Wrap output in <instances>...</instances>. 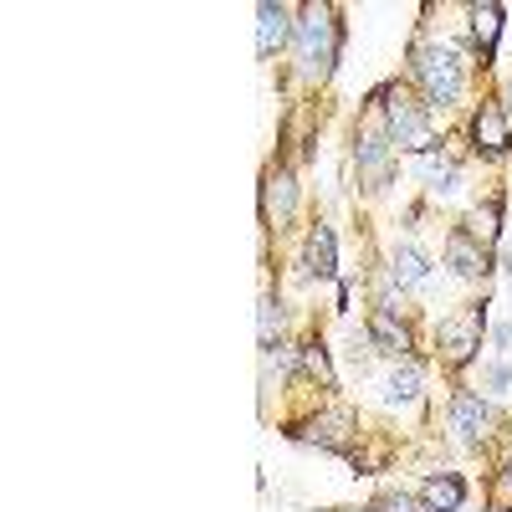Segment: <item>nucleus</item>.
<instances>
[{"label":"nucleus","mask_w":512,"mask_h":512,"mask_svg":"<svg viewBox=\"0 0 512 512\" xmlns=\"http://www.w3.org/2000/svg\"><path fill=\"white\" fill-rule=\"evenodd\" d=\"M303 364H308V374L323 384V390H333V384H338V374H333V364H328V349H323V344H308V349H303Z\"/></svg>","instance_id":"obj_19"},{"label":"nucleus","mask_w":512,"mask_h":512,"mask_svg":"<svg viewBox=\"0 0 512 512\" xmlns=\"http://www.w3.org/2000/svg\"><path fill=\"white\" fill-rule=\"evenodd\" d=\"M277 328H282V303L267 292V297H262V349H267V354L277 349Z\"/></svg>","instance_id":"obj_20"},{"label":"nucleus","mask_w":512,"mask_h":512,"mask_svg":"<svg viewBox=\"0 0 512 512\" xmlns=\"http://www.w3.org/2000/svg\"><path fill=\"white\" fill-rule=\"evenodd\" d=\"M338 47H344V21L333 16V6H308L303 21H297V62H303V77L323 82L338 62Z\"/></svg>","instance_id":"obj_1"},{"label":"nucleus","mask_w":512,"mask_h":512,"mask_svg":"<svg viewBox=\"0 0 512 512\" xmlns=\"http://www.w3.org/2000/svg\"><path fill=\"white\" fill-rule=\"evenodd\" d=\"M374 507H379V512H420V507H415V502H410L405 492H390V497H379Z\"/></svg>","instance_id":"obj_23"},{"label":"nucleus","mask_w":512,"mask_h":512,"mask_svg":"<svg viewBox=\"0 0 512 512\" xmlns=\"http://www.w3.org/2000/svg\"><path fill=\"white\" fill-rule=\"evenodd\" d=\"M303 272L308 277H333L338 272V241H333V226H313L308 231V246H303Z\"/></svg>","instance_id":"obj_12"},{"label":"nucleus","mask_w":512,"mask_h":512,"mask_svg":"<svg viewBox=\"0 0 512 512\" xmlns=\"http://www.w3.org/2000/svg\"><path fill=\"white\" fill-rule=\"evenodd\" d=\"M369 344H374L379 354H395V359L410 354V328L395 318V303L374 308V318H369Z\"/></svg>","instance_id":"obj_9"},{"label":"nucleus","mask_w":512,"mask_h":512,"mask_svg":"<svg viewBox=\"0 0 512 512\" xmlns=\"http://www.w3.org/2000/svg\"><path fill=\"white\" fill-rule=\"evenodd\" d=\"M446 262H451L456 277H482V272H487V246L466 231V226H456V231L446 236Z\"/></svg>","instance_id":"obj_10"},{"label":"nucleus","mask_w":512,"mask_h":512,"mask_svg":"<svg viewBox=\"0 0 512 512\" xmlns=\"http://www.w3.org/2000/svg\"><path fill=\"white\" fill-rule=\"evenodd\" d=\"M472 36H477V52H482V62H487L492 47H497V36H502V6H497V0H482V6H472Z\"/></svg>","instance_id":"obj_15"},{"label":"nucleus","mask_w":512,"mask_h":512,"mask_svg":"<svg viewBox=\"0 0 512 512\" xmlns=\"http://www.w3.org/2000/svg\"><path fill=\"white\" fill-rule=\"evenodd\" d=\"M466 231H472L482 246H492V241L502 236V200H487V205H477V210H472V226H466Z\"/></svg>","instance_id":"obj_17"},{"label":"nucleus","mask_w":512,"mask_h":512,"mask_svg":"<svg viewBox=\"0 0 512 512\" xmlns=\"http://www.w3.org/2000/svg\"><path fill=\"white\" fill-rule=\"evenodd\" d=\"M420 502H425V512H456L466 502V482L456 472H436V477H425Z\"/></svg>","instance_id":"obj_13"},{"label":"nucleus","mask_w":512,"mask_h":512,"mask_svg":"<svg viewBox=\"0 0 512 512\" xmlns=\"http://www.w3.org/2000/svg\"><path fill=\"white\" fill-rule=\"evenodd\" d=\"M364 512H379V507H364Z\"/></svg>","instance_id":"obj_27"},{"label":"nucleus","mask_w":512,"mask_h":512,"mask_svg":"<svg viewBox=\"0 0 512 512\" xmlns=\"http://www.w3.org/2000/svg\"><path fill=\"white\" fill-rule=\"evenodd\" d=\"M287 36H292V11L277 6V0H267V6L256 11V52L272 57L277 47H287Z\"/></svg>","instance_id":"obj_11"},{"label":"nucleus","mask_w":512,"mask_h":512,"mask_svg":"<svg viewBox=\"0 0 512 512\" xmlns=\"http://www.w3.org/2000/svg\"><path fill=\"white\" fill-rule=\"evenodd\" d=\"M425 175H431V190H441V195H451L456 190V164L451 159H441V154H425Z\"/></svg>","instance_id":"obj_18"},{"label":"nucleus","mask_w":512,"mask_h":512,"mask_svg":"<svg viewBox=\"0 0 512 512\" xmlns=\"http://www.w3.org/2000/svg\"><path fill=\"white\" fill-rule=\"evenodd\" d=\"M415 395H420V369H415V364L395 369V379H390V400H415Z\"/></svg>","instance_id":"obj_21"},{"label":"nucleus","mask_w":512,"mask_h":512,"mask_svg":"<svg viewBox=\"0 0 512 512\" xmlns=\"http://www.w3.org/2000/svg\"><path fill=\"white\" fill-rule=\"evenodd\" d=\"M297 441H313L323 451H354V436H359V425L349 410H328V415H313L303 431H292Z\"/></svg>","instance_id":"obj_7"},{"label":"nucleus","mask_w":512,"mask_h":512,"mask_svg":"<svg viewBox=\"0 0 512 512\" xmlns=\"http://www.w3.org/2000/svg\"><path fill=\"white\" fill-rule=\"evenodd\" d=\"M497 425V410L482 400V395H456L451 400V431L466 441V446H482Z\"/></svg>","instance_id":"obj_8"},{"label":"nucleus","mask_w":512,"mask_h":512,"mask_svg":"<svg viewBox=\"0 0 512 512\" xmlns=\"http://www.w3.org/2000/svg\"><path fill=\"white\" fill-rule=\"evenodd\" d=\"M425 272H431V262L415 251V246H400L395 256H390V277L400 282V287H415V282H425Z\"/></svg>","instance_id":"obj_16"},{"label":"nucleus","mask_w":512,"mask_h":512,"mask_svg":"<svg viewBox=\"0 0 512 512\" xmlns=\"http://www.w3.org/2000/svg\"><path fill=\"white\" fill-rule=\"evenodd\" d=\"M487 384H492V390H507V384H512V364H492Z\"/></svg>","instance_id":"obj_24"},{"label":"nucleus","mask_w":512,"mask_h":512,"mask_svg":"<svg viewBox=\"0 0 512 512\" xmlns=\"http://www.w3.org/2000/svg\"><path fill=\"white\" fill-rule=\"evenodd\" d=\"M482 333H487V303L461 308V313H456V318H446V323H441V333H436L441 359H446L451 369L472 364V354L482 349Z\"/></svg>","instance_id":"obj_4"},{"label":"nucleus","mask_w":512,"mask_h":512,"mask_svg":"<svg viewBox=\"0 0 512 512\" xmlns=\"http://www.w3.org/2000/svg\"><path fill=\"white\" fill-rule=\"evenodd\" d=\"M292 210H297V180H292V169H272V175H267V221L272 226H287Z\"/></svg>","instance_id":"obj_14"},{"label":"nucleus","mask_w":512,"mask_h":512,"mask_svg":"<svg viewBox=\"0 0 512 512\" xmlns=\"http://www.w3.org/2000/svg\"><path fill=\"white\" fill-rule=\"evenodd\" d=\"M384 103V123H390V139L410 154H431L436 134H431V118H425V108L405 93V88H379L374 93Z\"/></svg>","instance_id":"obj_2"},{"label":"nucleus","mask_w":512,"mask_h":512,"mask_svg":"<svg viewBox=\"0 0 512 512\" xmlns=\"http://www.w3.org/2000/svg\"><path fill=\"white\" fill-rule=\"evenodd\" d=\"M415 77H420V88H425V103H461V62L451 47H420L415 52Z\"/></svg>","instance_id":"obj_3"},{"label":"nucleus","mask_w":512,"mask_h":512,"mask_svg":"<svg viewBox=\"0 0 512 512\" xmlns=\"http://www.w3.org/2000/svg\"><path fill=\"white\" fill-rule=\"evenodd\" d=\"M390 123H384L379 108H369L359 139H354V159H359V175L369 180V190H384L390 185Z\"/></svg>","instance_id":"obj_5"},{"label":"nucleus","mask_w":512,"mask_h":512,"mask_svg":"<svg viewBox=\"0 0 512 512\" xmlns=\"http://www.w3.org/2000/svg\"><path fill=\"white\" fill-rule=\"evenodd\" d=\"M472 139H477V154H487V159H502V154L512 149V113H507L497 98H487V103L477 108Z\"/></svg>","instance_id":"obj_6"},{"label":"nucleus","mask_w":512,"mask_h":512,"mask_svg":"<svg viewBox=\"0 0 512 512\" xmlns=\"http://www.w3.org/2000/svg\"><path fill=\"white\" fill-rule=\"evenodd\" d=\"M497 344H512V323H502V328H497Z\"/></svg>","instance_id":"obj_25"},{"label":"nucleus","mask_w":512,"mask_h":512,"mask_svg":"<svg viewBox=\"0 0 512 512\" xmlns=\"http://www.w3.org/2000/svg\"><path fill=\"white\" fill-rule=\"evenodd\" d=\"M492 507L497 512H512V461L497 472V482H492Z\"/></svg>","instance_id":"obj_22"},{"label":"nucleus","mask_w":512,"mask_h":512,"mask_svg":"<svg viewBox=\"0 0 512 512\" xmlns=\"http://www.w3.org/2000/svg\"><path fill=\"white\" fill-rule=\"evenodd\" d=\"M507 113H512V82H507Z\"/></svg>","instance_id":"obj_26"}]
</instances>
